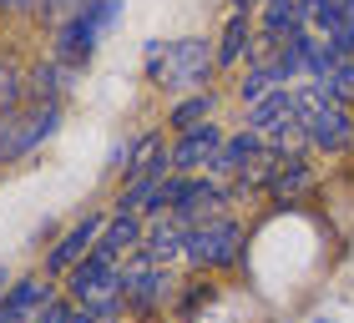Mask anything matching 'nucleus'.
Wrapping results in <instances>:
<instances>
[{
	"label": "nucleus",
	"mask_w": 354,
	"mask_h": 323,
	"mask_svg": "<svg viewBox=\"0 0 354 323\" xmlns=\"http://www.w3.org/2000/svg\"><path fill=\"white\" fill-rule=\"evenodd\" d=\"M147 76L152 86L172 96L207 91L218 76V46L207 36H183V41H147Z\"/></svg>",
	"instance_id": "f257e3e1"
},
{
	"label": "nucleus",
	"mask_w": 354,
	"mask_h": 323,
	"mask_svg": "<svg viewBox=\"0 0 354 323\" xmlns=\"http://www.w3.org/2000/svg\"><path fill=\"white\" fill-rule=\"evenodd\" d=\"M122 21V0H86L82 10H71L66 21L51 26V41H46V56L61 61L71 71H86L96 46L106 41V30Z\"/></svg>",
	"instance_id": "f03ea898"
},
{
	"label": "nucleus",
	"mask_w": 354,
	"mask_h": 323,
	"mask_svg": "<svg viewBox=\"0 0 354 323\" xmlns=\"http://www.w3.org/2000/svg\"><path fill=\"white\" fill-rule=\"evenodd\" d=\"M294 101H299V121H304V141H309V152L339 157V152L354 147V106L349 101H334L319 81H299Z\"/></svg>",
	"instance_id": "7ed1b4c3"
},
{
	"label": "nucleus",
	"mask_w": 354,
	"mask_h": 323,
	"mask_svg": "<svg viewBox=\"0 0 354 323\" xmlns=\"http://www.w3.org/2000/svg\"><path fill=\"white\" fill-rule=\"evenodd\" d=\"M233 202V187L213 172H172L162 182V213H172L183 228H198L207 217H223Z\"/></svg>",
	"instance_id": "20e7f679"
},
{
	"label": "nucleus",
	"mask_w": 354,
	"mask_h": 323,
	"mask_svg": "<svg viewBox=\"0 0 354 323\" xmlns=\"http://www.w3.org/2000/svg\"><path fill=\"white\" fill-rule=\"evenodd\" d=\"M61 293H66L76 309H91L111 323H122V263H111V257L91 253L86 263H76L66 278H61Z\"/></svg>",
	"instance_id": "39448f33"
},
{
	"label": "nucleus",
	"mask_w": 354,
	"mask_h": 323,
	"mask_svg": "<svg viewBox=\"0 0 354 323\" xmlns=\"http://www.w3.org/2000/svg\"><path fill=\"white\" fill-rule=\"evenodd\" d=\"M172 298H177V273L172 268L152 263V257H142V253H132L122 263V309L132 313V318L167 313Z\"/></svg>",
	"instance_id": "423d86ee"
},
{
	"label": "nucleus",
	"mask_w": 354,
	"mask_h": 323,
	"mask_svg": "<svg viewBox=\"0 0 354 323\" xmlns=\"http://www.w3.org/2000/svg\"><path fill=\"white\" fill-rule=\"evenodd\" d=\"M243 248H248L243 228L223 213V217H207V222H198V228H187L183 263L198 268V273H223V268H238V263H243Z\"/></svg>",
	"instance_id": "0eeeda50"
},
{
	"label": "nucleus",
	"mask_w": 354,
	"mask_h": 323,
	"mask_svg": "<svg viewBox=\"0 0 354 323\" xmlns=\"http://www.w3.org/2000/svg\"><path fill=\"white\" fill-rule=\"evenodd\" d=\"M61 121H66V111H61V106L26 101L6 126H0V167H10V162H26L30 152H41L46 141L61 132Z\"/></svg>",
	"instance_id": "6e6552de"
},
{
	"label": "nucleus",
	"mask_w": 354,
	"mask_h": 323,
	"mask_svg": "<svg viewBox=\"0 0 354 323\" xmlns=\"http://www.w3.org/2000/svg\"><path fill=\"white\" fill-rule=\"evenodd\" d=\"M51 298H61V288L51 273H26V278H10L6 293H0V323H36Z\"/></svg>",
	"instance_id": "1a4fd4ad"
},
{
	"label": "nucleus",
	"mask_w": 354,
	"mask_h": 323,
	"mask_svg": "<svg viewBox=\"0 0 354 323\" xmlns=\"http://www.w3.org/2000/svg\"><path fill=\"white\" fill-rule=\"evenodd\" d=\"M102 228H106L102 213H86L82 222H71V228L61 233V242L46 253V273H51V278H66L76 263H86V257L96 253V237H102Z\"/></svg>",
	"instance_id": "9d476101"
},
{
	"label": "nucleus",
	"mask_w": 354,
	"mask_h": 323,
	"mask_svg": "<svg viewBox=\"0 0 354 323\" xmlns=\"http://www.w3.org/2000/svg\"><path fill=\"white\" fill-rule=\"evenodd\" d=\"M223 137H228V132H223L218 121H203V126H192V132L172 137V147H167V162H172V172H213Z\"/></svg>",
	"instance_id": "9b49d317"
},
{
	"label": "nucleus",
	"mask_w": 354,
	"mask_h": 323,
	"mask_svg": "<svg viewBox=\"0 0 354 323\" xmlns=\"http://www.w3.org/2000/svg\"><path fill=\"white\" fill-rule=\"evenodd\" d=\"M111 172H122V177L172 172V162H167V126H157V132H142V137L127 141V147H117V152H111Z\"/></svg>",
	"instance_id": "f8f14e48"
},
{
	"label": "nucleus",
	"mask_w": 354,
	"mask_h": 323,
	"mask_svg": "<svg viewBox=\"0 0 354 323\" xmlns=\"http://www.w3.org/2000/svg\"><path fill=\"white\" fill-rule=\"evenodd\" d=\"M273 147L259 137V132H228L223 137V147H218V162H213V177H243V172H253L259 162L268 157Z\"/></svg>",
	"instance_id": "ddd939ff"
},
{
	"label": "nucleus",
	"mask_w": 354,
	"mask_h": 323,
	"mask_svg": "<svg viewBox=\"0 0 354 323\" xmlns=\"http://www.w3.org/2000/svg\"><path fill=\"white\" fill-rule=\"evenodd\" d=\"M213 46H218V71L243 66L253 56V46H259V21H253V10H228V26H223V36Z\"/></svg>",
	"instance_id": "4468645a"
},
{
	"label": "nucleus",
	"mask_w": 354,
	"mask_h": 323,
	"mask_svg": "<svg viewBox=\"0 0 354 323\" xmlns=\"http://www.w3.org/2000/svg\"><path fill=\"white\" fill-rule=\"evenodd\" d=\"M76 76H82V71H71V66H61V61L41 56V61H30V66H26V96H30V101H46V106H61V101H66V91L76 86Z\"/></svg>",
	"instance_id": "2eb2a0df"
},
{
	"label": "nucleus",
	"mask_w": 354,
	"mask_h": 323,
	"mask_svg": "<svg viewBox=\"0 0 354 323\" xmlns=\"http://www.w3.org/2000/svg\"><path fill=\"white\" fill-rule=\"evenodd\" d=\"M183 248H187V228H183L172 213L147 217V233H142V257L172 268V263H183Z\"/></svg>",
	"instance_id": "dca6fc26"
},
{
	"label": "nucleus",
	"mask_w": 354,
	"mask_h": 323,
	"mask_svg": "<svg viewBox=\"0 0 354 323\" xmlns=\"http://www.w3.org/2000/svg\"><path fill=\"white\" fill-rule=\"evenodd\" d=\"M142 233H147V217L137 213H111L102 237H96V253L111 257V263H127L132 253H142Z\"/></svg>",
	"instance_id": "f3484780"
},
{
	"label": "nucleus",
	"mask_w": 354,
	"mask_h": 323,
	"mask_svg": "<svg viewBox=\"0 0 354 323\" xmlns=\"http://www.w3.org/2000/svg\"><path fill=\"white\" fill-rule=\"evenodd\" d=\"M213 111H218L213 86H207V91H187V96H177V101L167 106V132H172V137H183V132H192V126L213 121Z\"/></svg>",
	"instance_id": "a211bd4d"
},
{
	"label": "nucleus",
	"mask_w": 354,
	"mask_h": 323,
	"mask_svg": "<svg viewBox=\"0 0 354 323\" xmlns=\"http://www.w3.org/2000/svg\"><path fill=\"white\" fill-rule=\"evenodd\" d=\"M26 101H30L26 96V66L15 56H0V126H6Z\"/></svg>",
	"instance_id": "6ab92c4d"
},
{
	"label": "nucleus",
	"mask_w": 354,
	"mask_h": 323,
	"mask_svg": "<svg viewBox=\"0 0 354 323\" xmlns=\"http://www.w3.org/2000/svg\"><path fill=\"white\" fill-rule=\"evenodd\" d=\"M268 91H279V71H273V61H248L243 66V81H238V101L253 106V101H263Z\"/></svg>",
	"instance_id": "aec40b11"
},
{
	"label": "nucleus",
	"mask_w": 354,
	"mask_h": 323,
	"mask_svg": "<svg viewBox=\"0 0 354 323\" xmlns=\"http://www.w3.org/2000/svg\"><path fill=\"white\" fill-rule=\"evenodd\" d=\"M46 6H51V0H0V21L46 26Z\"/></svg>",
	"instance_id": "412c9836"
},
{
	"label": "nucleus",
	"mask_w": 354,
	"mask_h": 323,
	"mask_svg": "<svg viewBox=\"0 0 354 323\" xmlns=\"http://www.w3.org/2000/svg\"><path fill=\"white\" fill-rule=\"evenodd\" d=\"M319 86H324L334 101H349V106H354V61H339V66L319 81Z\"/></svg>",
	"instance_id": "4be33fe9"
},
{
	"label": "nucleus",
	"mask_w": 354,
	"mask_h": 323,
	"mask_svg": "<svg viewBox=\"0 0 354 323\" xmlns=\"http://www.w3.org/2000/svg\"><path fill=\"white\" fill-rule=\"evenodd\" d=\"M324 41H329V46H334V51H339L344 61H354V21H344V26H334V30H329Z\"/></svg>",
	"instance_id": "5701e85b"
},
{
	"label": "nucleus",
	"mask_w": 354,
	"mask_h": 323,
	"mask_svg": "<svg viewBox=\"0 0 354 323\" xmlns=\"http://www.w3.org/2000/svg\"><path fill=\"white\" fill-rule=\"evenodd\" d=\"M86 0H51V6H46V26H56V21H66L71 10H82Z\"/></svg>",
	"instance_id": "b1692460"
},
{
	"label": "nucleus",
	"mask_w": 354,
	"mask_h": 323,
	"mask_svg": "<svg viewBox=\"0 0 354 323\" xmlns=\"http://www.w3.org/2000/svg\"><path fill=\"white\" fill-rule=\"evenodd\" d=\"M66 323H111V318L91 313V309H76V303H71V318H66Z\"/></svg>",
	"instance_id": "393cba45"
},
{
	"label": "nucleus",
	"mask_w": 354,
	"mask_h": 323,
	"mask_svg": "<svg viewBox=\"0 0 354 323\" xmlns=\"http://www.w3.org/2000/svg\"><path fill=\"white\" fill-rule=\"evenodd\" d=\"M228 10H259V0H228Z\"/></svg>",
	"instance_id": "a878e982"
},
{
	"label": "nucleus",
	"mask_w": 354,
	"mask_h": 323,
	"mask_svg": "<svg viewBox=\"0 0 354 323\" xmlns=\"http://www.w3.org/2000/svg\"><path fill=\"white\" fill-rule=\"evenodd\" d=\"M304 6H309V21H314V15H319V10H324V6H329V0H304Z\"/></svg>",
	"instance_id": "bb28decb"
},
{
	"label": "nucleus",
	"mask_w": 354,
	"mask_h": 323,
	"mask_svg": "<svg viewBox=\"0 0 354 323\" xmlns=\"http://www.w3.org/2000/svg\"><path fill=\"white\" fill-rule=\"evenodd\" d=\"M6 283H10V278H6V268H0V293H6Z\"/></svg>",
	"instance_id": "cd10ccee"
},
{
	"label": "nucleus",
	"mask_w": 354,
	"mask_h": 323,
	"mask_svg": "<svg viewBox=\"0 0 354 323\" xmlns=\"http://www.w3.org/2000/svg\"><path fill=\"white\" fill-rule=\"evenodd\" d=\"M259 6H268V0H259Z\"/></svg>",
	"instance_id": "c85d7f7f"
}]
</instances>
